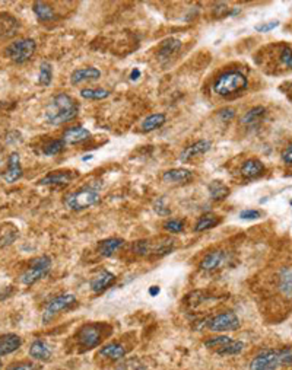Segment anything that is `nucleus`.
Listing matches in <instances>:
<instances>
[{"instance_id":"nucleus-1","label":"nucleus","mask_w":292,"mask_h":370,"mask_svg":"<svg viewBox=\"0 0 292 370\" xmlns=\"http://www.w3.org/2000/svg\"><path fill=\"white\" fill-rule=\"evenodd\" d=\"M78 112H79V104L73 100L70 95L59 93L47 105L44 118L48 126H62L64 123H69L73 118H76Z\"/></svg>"},{"instance_id":"nucleus-2","label":"nucleus","mask_w":292,"mask_h":370,"mask_svg":"<svg viewBox=\"0 0 292 370\" xmlns=\"http://www.w3.org/2000/svg\"><path fill=\"white\" fill-rule=\"evenodd\" d=\"M248 81L243 73L232 70V72L222 73L213 83V92L221 96H231L234 93L243 92L247 89Z\"/></svg>"},{"instance_id":"nucleus-3","label":"nucleus","mask_w":292,"mask_h":370,"mask_svg":"<svg viewBox=\"0 0 292 370\" xmlns=\"http://www.w3.org/2000/svg\"><path fill=\"white\" fill-rule=\"evenodd\" d=\"M98 201H100V192L94 188L85 187L67 194L64 197V206L75 211H81L97 204Z\"/></svg>"},{"instance_id":"nucleus-4","label":"nucleus","mask_w":292,"mask_h":370,"mask_svg":"<svg viewBox=\"0 0 292 370\" xmlns=\"http://www.w3.org/2000/svg\"><path fill=\"white\" fill-rule=\"evenodd\" d=\"M36 50V43L32 38H22L15 43L8 45L6 48V55L9 57L13 63L22 64L28 62Z\"/></svg>"},{"instance_id":"nucleus-5","label":"nucleus","mask_w":292,"mask_h":370,"mask_svg":"<svg viewBox=\"0 0 292 370\" xmlns=\"http://www.w3.org/2000/svg\"><path fill=\"white\" fill-rule=\"evenodd\" d=\"M50 268H51V260L48 257H46V255L38 257L34 261H31L29 267L22 272L21 283L25 284V286H32L34 283L41 280L44 276H47Z\"/></svg>"},{"instance_id":"nucleus-6","label":"nucleus","mask_w":292,"mask_h":370,"mask_svg":"<svg viewBox=\"0 0 292 370\" xmlns=\"http://www.w3.org/2000/svg\"><path fill=\"white\" fill-rule=\"evenodd\" d=\"M208 328L213 333H229V331H235L240 328V319L238 316L232 312H222L215 318H212L208 322Z\"/></svg>"},{"instance_id":"nucleus-7","label":"nucleus","mask_w":292,"mask_h":370,"mask_svg":"<svg viewBox=\"0 0 292 370\" xmlns=\"http://www.w3.org/2000/svg\"><path fill=\"white\" fill-rule=\"evenodd\" d=\"M75 303H76V296H73V295H60L57 298L51 299L46 305V309L43 312V321L46 324L53 321L62 310L69 309Z\"/></svg>"},{"instance_id":"nucleus-8","label":"nucleus","mask_w":292,"mask_h":370,"mask_svg":"<svg viewBox=\"0 0 292 370\" xmlns=\"http://www.w3.org/2000/svg\"><path fill=\"white\" fill-rule=\"evenodd\" d=\"M281 366L279 350H265L250 363V370H278Z\"/></svg>"},{"instance_id":"nucleus-9","label":"nucleus","mask_w":292,"mask_h":370,"mask_svg":"<svg viewBox=\"0 0 292 370\" xmlns=\"http://www.w3.org/2000/svg\"><path fill=\"white\" fill-rule=\"evenodd\" d=\"M79 344L85 348H94L101 341V328L98 325H85L78 334Z\"/></svg>"},{"instance_id":"nucleus-10","label":"nucleus","mask_w":292,"mask_h":370,"mask_svg":"<svg viewBox=\"0 0 292 370\" xmlns=\"http://www.w3.org/2000/svg\"><path fill=\"white\" fill-rule=\"evenodd\" d=\"M78 177L76 172L72 171H56L47 173L44 178L38 181V185H63Z\"/></svg>"},{"instance_id":"nucleus-11","label":"nucleus","mask_w":292,"mask_h":370,"mask_svg":"<svg viewBox=\"0 0 292 370\" xmlns=\"http://www.w3.org/2000/svg\"><path fill=\"white\" fill-rule=\"evenodd\" d=\"M210 147H212L210 140H199V142H196L193 145L187 146L181 152V154H180V159H181V162H189L190 159L196 158V156L208 153L210 150Z\"/></svg>"},{"instance_id":"nucleus-12","label":"nucleus","mask_w":292,"mask_h":370,"mask_svg":"<svg viewBox=\"0 0 292 370\" xmlns=\"http://www.w3.org/2000/svg\"><path fill=\"white\" fill-rule=\"evenodd\" d=\"M22 177V166H21V158L18 152H12L8 158V171L5 172L3 178L6 182H15Z\"/></svg>"},{"instance_id":"nucleus-13","label":"nucleus","mask_w":292,"mask_h":370,"mask_svg":"<svg viewBox=\"0 0 292 370\" xmlns=\"http://www.w3.org/2000/svg\"><path fill=\"white\" fill-rule=\"evenodd\" d=\"M114 281H116V276H114L113 272H110V271L104 270L98 272V274L92 279L91 289L94 293L100 295V293H102V291H105V290L108 289Z\"/></svg>"},{"instance_id":"nucleus-14","label":"nucleus","mask_w":292,"mask_h":370,"mask_svg":"<svg viewBox=\"0 0 292 370\" xmlns=\"http://www.w3.org/2000/svg\"><path fill=\"white\" fill-rule=\"evenodd\" d=\"M19 29V22L15 16L9 13H0V36L12 38L16 35Z\"/></svg>"},{"instance_id":"nucleus-15","label":"nucleus","mask_w":292,"mask_h":370,"mask_svg":"<svg viewBox=\"0 0 292 370\" xmlns=\"http://www.w3.org/2000/svg\"><path fill=\"white\" fill-rule=\"evenodd\" d=\"M89 137H91V133L86 128L78 126L66 130L62 140L66 145H78V143H82L85 140H88Z\"/></svg>"},{"instance_id":"nucleus-16","label":"nucleus","mask_w":292,"mask_h":370,"mask_svg":"<svg viewBox=\"0 0 292 370\" xmlns=\"http://www.w3.org/2000/svg\"><path fill=\"white\" fill-rule=\"evenodd\" d=\"M101 77V72L95 67H83V69H78L73 70L70 74V83L72 85H79L82 82L88 81H97Z\"/></svg>"},{"instance_id":"nucleus-17","label":"nucleus","mask_w":292,"mask_h":370,"mask_svg":"<svg viewBox=\"0 0 292 370\" xmlns=\"http://www.w3.org/2000/svg\"><path fill=\"white\" fill-rule=\"evenodd\" d=\"M266 171V166L260 162L259 159H248L243 163L241 166V173L243 177H246L248 180H254L262 177Z\"/></svg>"},{"instance_id":"nucleus-18","label":"nucleus","mask_w":292,"mask_h":370,"mask_svg":"<svg viewBox=\"0 0 292 370\" xmlns=\"http://www.w3.org/2000/svg\"><path fill=\"white\" fill-rule=\"evenodd\" d=\"M29 356L40 361H47L51 357V350L44 340H34L29 347Z\"/></svg>"},{"instance_id":"nucleus-19","label":"nucleus","mask_w":292,"mask_h":370,"mask_svg":"<svg viewBox=\"0 0 292 370\" xmlns=\"http://www.w3.org/2000/svg\"><path fill=\"white\" fill-rule=\"evenodd\" d=\"M22 344V340L16 334H5L0 337V356H8L16 352Z\"/></svg>"},{"instance_id":"nucleus-20","label":"nucleus","mask_w":292,"mask_h":370,"mask_svg":"<svg viewBox=\"0 0 292 370\" xmlns=\"http://www.w3.org/2000/svg\"><path fill=\"white\" fill-rule=\"evenodd\" d=\"M193 178V172L189 169H182V168H177V169H170V171L164 172L162 180L170 184H184L189 182Z\"/></svg>"},{"instance_id":"nucleus-21","label":"nucleus","mask_w":292,"mask_h":370,"mask_svg":"<svg viewBox=\"0 0 292 370\" xmlns=\"http://www.w3.org/2000/svg\"><path fill=\"white\" fill-rule=\"evenodd\" d=\"M32 10H34L36 18L40 19L41 22H51V21H56V18H57L54 9L46 2H34Z\"/></svg>"},{"instance_id":"nucleus-22","label":"nucleus","mask_w":292,"mask_h":370,"mask_svg":"<svg viewBox=\"0 0 292 370\" xmlns=\"http://www.w3.org/2000/svg\"><path fill=\"white\" fill-rule=\"evenodd\" d=\"M124 241L120 238H110V239H104L101 241L98 245V251L102 257H111L119 251L120 248H123Z\"/></svg>"},{"instance_id":"nucleus-23","label":"nucleus","mask_w":292,"mask_h":370,"mask_svg":"<svg viewBox=\"0 0 292 370\" xmlns=\"http://www.w3.org/2000/svg\"><path fill=\"white\" fill-rule=\"evenodd\" d=\"M181 48V41L177 40V38H168L162 41V44L159 47V51H158V57L161 60H167L170 59L171 55H174L175 53H178V50Z\"/></svg>"},{"instance_id":"nucleus-24","label":"nucleus","mask_w":292,"mask_h":370,"mask_svg":"<svg viewBox=\"0 0 292 370\" xmlns=\"http://www.w3.org/2000/svg\"><path fill=\"white\" fill-rule=\"evenodd\" d=\"M101 356L104 357H108V359H113V360H120L126 356V348L124 345L120 343H111L107 344L105 347H102L100 350Z\"/></svg>"},{"instance_id":"nucleus-25","label":"nucleus","mask_w":292,"mask_h":370,"mask_svg":"<svg viewBox=\"0 0 292 370\" xmlns=\"http://www.w3.org/2000/svg\"><path fill=\"white\" fill-rule=\"evenodd\" d=\"M224 252L222 251H213V252L208 254L200 262V268L202 270L206 271H212L215 268H218L219 265L224 262Z\"/></svg>"},{"instance_id":"nucleus-26","label":"nucleus","mask_w":292,"mask_h":370,"mask_svg":"<svg viewBox=\"0 0 292 370\" xmlns=\"http://www.w3.org/2000/svg\"><path fill=\"white\" fill-rule=\"evenodd\" d=\"M266 115V108L265 107H254L250 111H247L246 115L241 118V123L244 126H256L259 124Z\"/></svg>"},{"instance_id":"nucleus-27","label":"nucleus","mask_w":292,"mask_h":370,"mask_svg":"<svg viewBox=\"0 0 292 370\" xmlns=\"http://www.w3.org/2000/svg\"><path fill=\"white\" fill-rule=\"evenodd\" d=\"M165 120V114H151L149 117H146L143 120V123H142V131H146V133H149V131H154L156 128H159V127L164 126Z\"/></svg>"},{"instance_id":"nucleus-28","label":"nucleus","mask_w":292,"mask_h":370,"mask_svg":"<svg viewBox=\"0 0 292 370\" xmlns=\"http://www.w3.org/2000/svg\"><path fill=\"white\" fill-rule=\"evenodd\" d=\"M209 194L213 200L222 201L229 196V188L221 181H213V182H210L209 185Z\"/></svg>"},{"instance_id":"nucleus-29","label":"nucleus","mask_w":292,"mask_h":370,"mask_svg":"<svg viewBox=\"0 0 292 370\" xmlns=\"http://www.w3.org/2000/svg\"><path fill=\"white\" fill-rule=\"evenodd\" d=\"M219 223V219L215 215H203V216L197 220V223L194 226V230L196 232H203V230H209L212 227H215V226Z\"/></svg>"},{"instance_id":"nucleus-30","label":"nucleus","mask_w":292,"mask_h":370,"mask_svg":"<svg viewBox=\"0 0 292 370\" xmlns=\"http://www.w3.org/2000/svg\"><path fill=\"white\" fill-rule=\"evenodd\" d=\"M243 350H244V343L231 340L229 343H227L225 345H222L221 348H218L216 354H219V356H235V354H240Z\"/></svg>"},{"instance_id":"nucleus-31","label":"nucleus","mask_w":292,"mask_h":370,"mask_svg":"<svg viewBox=\"0 0 292 370\" xmlns=\"http://www.w3.org/2000/svg\"><path fill=\"white\" fill-rule=\"evenodd\" d=\"M108 95H110L108 90L102 89V88H98V89L85 88V89L81 90V96L85 98V100H91V101L105 100V98H108Z\"/></svg>"},{"instance_id":"nucleus-32","label":"nucleus","mask_w":292,"mask_h":370,"mask_svg":"<svg viewBox=\"0 0 292 370\" xmlns=\"http://www.w3.org/2000/svg\"><path fill=\"white\" fill-rule=\"evenodd\" d=\"M53 79V67L48 62H44L40 66V74H38V82L43 86H48Z\"/></svg>"},{"instance_id":"nucleus-33","label":"nucleus","mask_w":292,"mask_h":370,"mask_svg":"<svg viewBox=\"0 0 292 370\" xmlns=\"http://www.w3.org/2000/svg\"><path fill=\"white\" fill-rule=\"evenodd\" d=\"M64 147H66V143H64L62 139H60V140H51V142H48L47 145H44L43 153L46 154V156H56V154L62 153L64 150Z\"/></svg>"},{"instance_id":"nucleus-34","label":"nucleus","mask_w":292,"mask_h":370,"mask_svg":"<svg viewBox=\"0 0 292 370\" xmlns=\"http://www.w3.org/2000/svg\"><path fill=\"white\" fill-rule=\"evenodd\" d=\"M279 289L285 296H292V271L285 270L281 274V281H279Z\"/></svg>"},{"instance_id":"nucleus-35","label":"nucleus","mask_w":292,"mask_h":370,"mask_svg":"<svg viewBox=\"0 0 292 370\" xmlns=\"http://www.w3.org/2000/svg\"><path fill=\"white\" fill-rule=\"evenodd\" d=\"M164 229L171 233H180L184 230V222L178 219H168L164 223Z\"/></svg>"},{"instance_id":"nucleus-36","label":"nucleus","mask_w":292,"mask_h":370,"mask_svg":"<svg viewBox=\"0 0 292 370\" xmlns=\"http://www.w3.org/2000/svg\"><path fill=\"white\" fill-rule=\"evenodd\" d=\"M231 341V338L227 337V335H219V337H215V338H210L208 341H205V345L209 347V348H221L222 345H225L227 343Z\"/></svg>"},{"instance_id":"nucleus-37","label":"nucleus","mask_w":292,"mask_h":370,"mask_svg":"<svg viewBox=\"0 0 292 370\" xmlns=\"http://www.w3.org/2000/svg\"><path fill=\"white\" fill-rule=\"evenodd\" d=\"M133 251L137 255H148L149 252H152V246L149 241H137L136 244H133Z\"/></svg>"},{"instance_id":"nucleus-38","label":"nucleus","mask_w":292,"mask_h":370,"mask_svg":"<svg viewBox=\"0 0 292 370\" xmlns=\"http://www.w3.org/2000/svg\"><path fill=\"white\" fill-rule=\"evenodd\" d=\"M6 370H38V367L31 361H16L9 364Z\"/></svg>"},{"instance_id":"nucleus-39","label":"nucleus","mask_w":292,"mask_h":370,"mask_svg":"<svg viewBox=\"0 0 292 370\" xmlns=\"http://www.w3.org/2000/svg\"><path fill=\"white\" fill-rule=\"evenodd\" d=\"M260 216H262V211L254 210V208H247L240 213V219H243V220H257V219H260Z\"/></svg>"},{"instance_id":"nucleus-40","label":"nucleus","mask_w":292,"mask_h":370,"mask_svg":"<svg viewBox=\"0 0 292 370\" xmlns=\"http://www.w3.org/2000/svg\"><path fill=\"white\" fill-rule=\"evenodd\" d=\"M281 62L286 67L292 69V48L291 47H283L281 51Z\"/></svg>"},{"instance_id":"nucleus-41","label":"nucleus","mask_w":292,"mask_h":370,"mask_svg":"<svg viewBox=\"0 0 292 370\" xmlns=\"http://www.w3.org/2000/svg\"><path fill=\"white\" fill-rule=\"evenodd\" d=\"M279 359H281V366H292L291 348H283V350H279Z\"/></svg>"},{"instance_id":"nucleus-42","label":"nucleus","mask_w":292,"mask_h":370,"mask_svg":"<svg viewBox=\"0 0 292 370\" xmlns=\"http://www.w3.org/2000/svg\"><path fill=\"white\" fill-rule=\"evenodd\" d=\"M164 201H165L164 197H161V199H158L155 201V211L159 215V216H168V215L171 213L170 207L165 206Z\"/></svg>"},{"instance_id":"nucleus-43","label":"nucleus","mask_w":292,"mask_h":370,"mask_svg":"<svg viewBox=\"0 0 292 370\" xmlns=\"http://www.w3.org/2000/svg\"><path fill=\"white\" fill-rule=\"evenodd\" d=\"M276 27H279V21H270V22H265L260 25H256V31L257 32H269Z\"/></svg>"},{"instance_id":"nucleus-44","label":"nucleus","mask_w":292,"mask_h":370,"mask_svg":"<svg viewBox=\"0 0 292 370\" xmlns=\"http://www.w3.org/2000/svg\"><path fill=\"white\" fill-rule=\"evenodd\" d=\"M234 115H235V111H234L232 108H224V109H221V111L218 112V117L222 118L224 121H229V120H232Z\"/></svg>"},{"instance_id":"nucleus-45","label":"nucleus","mask_w":292,"mask_h":370,"mask_svg":"<svg viewBox=\"0 0 292 370\" xmlns=\"http://www.w3.org/2000/svg\"><path fill=\"white\" fill-rule=\"evenodd\" d=\"M119 370H143V369H142V366H140V363H139V361L129 360V361H126L123 366H120Z\"/></svg>"},{"instance_id":"nucleus-46","label":"nucleus","mask_w":292,"mask_h":370,"mask_svg":"<svg viewBox=\"0 0 292 370\" xmlns=\"http://www.w3.org/2000/svg\"><path fill=\"white\" fill-rule=\"evenodd\" d=\"M282 161L285 165H292V143L286 146V149L282 152Z\"/></svg>"},{"instance_id":"nucleus-47","label":"nucleus","mask_w":292,"mask_h":370,"mask_svg":"<svg viewBox=\"0 0 292 370\" xmlns=\"http://www.w3.org/2000/svg\"><path fill=\"white\" fill-rule=\"evenodd\" d=\"M139 77H140V70H139V69L132 70V73H130V79H132V81H136Z\"/></svg>"},{"instance_id":"nucleus-48","label":"nucleus","mask_w":292,"mask_h":370,"mask_svg":"<svg viewBox=\"0 0 292 370\" xmlns=\"http://www.w3.org/2000/svg\"><path fill=\"white\" fill-rule=\"evenodd\" d=\"M158 293H159V287H158V286H152V287L149 289V295H151V296H156Z\"/></svg>"},{"instance_id":"nucleus-49","label":"nucleus","mask_w":292,"mask_h":370,"mask_svg":"<svg viewBox=\"0 0 292 370\" xmlns=\"http://www.w3.org/2000/svg\"><path fill=\"white\" fill-rule=\"evenodd\" d=\"M2 366H3V364H2V360H0V370H2Z\"/></svg>"},{"instance_id":"nucleus-50","label":"nucleus","mask_w":292,"mask_h":370,"mask_svg":"<svg viewBox=\"0 0 292 370\" xmlns=\"http://www.w3.org/2000/svg\"><path fill=\"white\" fill-rule=\"evenodd\" d=\"M291 206H292V200H291Z\"/></svg>"}]
</instances>
